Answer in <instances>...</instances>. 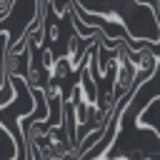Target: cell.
<instances>
[{"label":"cell","instance_id":"cell-1","mask_svg":"<svg viewBox=\"0 0 160 160\" xmlns=\"http://www.w3.org/2000/svg\"><path fill=\"white\" fill-rule=\"evenodd\" d=\"M48 5H50L48 0H15L12 2L10 12L0 20V25H2V40H5L2 52H10V50H15L18 45L25 42L28 32L42 18H48Z\"/></svg>","mask_w":160,"mask_h":160},{"label":"cell","instance_id":"cell-5","mask_svg":"<svg viewBox=\"0 0 160 160\" xmlns=\"http://www.w3.org/2000/svg\"><path fill=\"white\" fill-rule=\"evenodd\" d=\"M142 160H152V158H142Z\"/></svg>","mask_w":160,"mask_h":160},{"label":"cell","instance_id":"cell-3","mask_svg":"<svg viewBox=\"0 0 160 160\" xmlns=\"http://www.w3.org/2000/svg\"><path fill=\"white\" fill-rule=\"evenodd\" d=\"M12 2H15V0H0V20H2V18H5L8 12H10Z\"/></svg>","mask_w":160,"mask_h":160},{"label":"cell","instance_id":"cell-4","mask_svg":"<svg viewBox=\"0 0 160 160\" xmlns=\"http://www.w3.org/2000/svg\"><path fill=\"white\" fill-rule=\"evenodd\" d=\"M118 160H130V158H118Z\"/></svg>","mask_w":160,"mask_h":160},{"label":"cell","instance_id":"cell-2","mask_svg":"<svg viewBox=\"0 0 160 160\" xmlns=\"http://www.w3.org/2000/svg\"><path fill=\"white\" fill-rule=\"evenodd\" d=\"M135 128H142V130H152L155 138L160 140V95L150 98L142 110L135 115Z\"/></svg>","mask_w":160,"mask_h":160}]
</instances>
